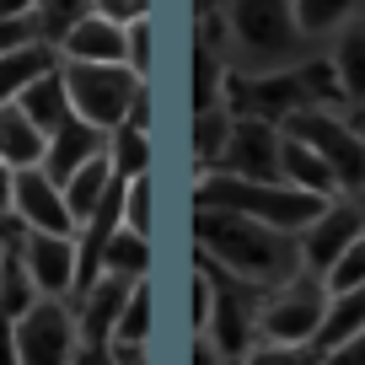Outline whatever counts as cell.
<instances>
[{
  "label": "cell",
  "mask_w": 365,
  "mask_h": 365,
  "mask_svg": "<svg viewBox=\"0 0 365 365\" xmlns=\"http://www.w3.org/2000/svg\"><path fill=\"white\" fill-rule=\"evenodd\" d=\"M194 252L258 290H279L307 274L301 269V242L290 231L242 220L231 210H194Z\"/></svg>",
  "instance_id": "6da1fadb"
},
{
  "label": "cell",
  "mask_w": 365,
  "mask_h": 365,
  "mask_svg": "<svg viewBox=\"0 0 365 365\" xmlns=\"http://www.w3.org/2000/svg\"><path fill=\"white\" fill-rule=\"evenodd\" d=\"M231 70L269 76V70L307 65V33L296 22V0H226Z\"/></svg>",
  "instance_id": "7a4b0ae2"
},
{
  "label": "cell",
  "mask_w": 365,
  "mask_h": 365,
  "mask_svg": "<svg viewBox=\"0 0 365 365\" xmlns=\"http://www.w3.org/2000/svg\"><path fill=\"white\" fill-rule=\"evenodd\" d=\"M328 205L333 199H317L307 188H290V182H247L231 172H205V182L194 188V210H231L242 220L290 231V237H301Z\"/></svg>",
  "instance_id": "3957f363"
},
{
  "label": "cell",
  "mask_w": 365,
  "mask_h": 365,
  "mask_svg": "<svg viewBox=\"0 0 365 365\" xmlns=\"http://www.w3.org/2000/svg\"><path fill=\"white\" fill-rule=\"evenodd\" d=\"M59 76H65V97L70 113L81 124L113 135L118 124H129V108L145 91V81L129 65H81V59H59Z\"/></svg>",
  "instance_id": "277c9868"
},
{
  "label": "cell",
  "mask_w": 365,
  "mask_h": 365,
  "mask_svg": "<svg viewBox=\"0 0 365 365\" xmlns=\"http://www.w3.org/2000/svg\"><path fill=\"white\" fill-rule=\"evenodd\" d=\"M11 344H16V365H70L81 344L76 301L38 296L22 317H11Z\"/></svg>",
  "instance_id": "5b68a950"
},
{
  "label": "cell",
  "mask_w": 365,
  "mask_h": 365,
  "mask_svg": "<svg viewBox=\"0 0 365 365\" xmlns=\"http://www.w3.org/2000/svg\"><path fill=\"white\" fill-rule=\"evenodd\" d=\"M279 129H285L290 140H307V145L339 172L344 194H365V140L354 135L333 108H301V113H290Z\"/></svg>",
  "instance_id": "8992f818"
},
{
  "label": "cell",
  "mask_w": 365,
  "mask_h": 365,
  "mask_svg": "<svg viewBox=\"0 0 365 365\" xmlns=\"http://www.w3.org/2000/svg\"><path fill=\"white\" fill-rule=\"evenodd\" d=\"M322 317H328V290H322L317 274H301L290 285L269 290L258 307V339L269 344H317L322 333Z\"/></svg>",
  "instance_id": "52a82bcc"
},
{
  "label": "cell",
  "mask_w": 365,
  "mask_h": 365,
  "mask_svg": "<svg viewBox=\"0 0 365 365\" xmlns=\"http://www.w3.org/2000/svg\"><path fill=\"white\" fill-rule=\"evenodd\" d=\"M279 150H285V129L279 124L237 118L215 172H231V178H247V182H279Z\"/></svg>",
  "instance_id": "ba28073f"
},
{
  "label": "cell",
  "mask_w": 365,
  "mask_h": 365,
  "mask_svg": "<svg viewBox=\"0 0 365 365\" xmlns=\"http://www.w3.org/2000/svg\"><path fill=\"white\" fill-rule=\"evenodd\" d=\"M11 215L22 231H48V237H76L65 188L48 178L43 167H22L11 172Z\"/></svg>",
  "instance_id": "9c48e42d"
},
{
  "label": "cell",
  "mask_w": 365,
  "mask_h": 365,
  "mask_svg": "<svg viewBox=\"0 0 365 365\" xmlns=\"http://www.w3.org/2000/svg\"><path fill=\"white\" fill-rule=\"evenodd\" d=\"M360 231H365V215L349 205V199H333V205H328V210H322V215L296 237V242H301V269L322 279V274L339 263V252L349 247Z\"/></svg>",
  "instance_id": "30bf717a"
},
{
  "label": "cell",
  "mask_w": 365,
  "mask_h": 365,
  "mask_svg": "<svg viewBox=\"0 0 365 365\" xmlns=\"http://www.w3.org/2000/svg\"><path fill=\"white\" fill-rule=\"evenodd\" d=\"M27 274H33L38 296L76 301V237H48V231H22L16 242Z\"/></svg>",
  "instance_id": "8fae6325"
},
{
  "label": "cell",
  "mask_w": 365,
  "mask_h": 365,
  "mask_svg": "<svg viewBox=\"0 0 365 365\" xmlns=\"http://www.w3.org/2000/svg\"><path fill=\"white\" fill-rule=\"evenodd\" d=\"M135 279H118V274H97V285L86 296H76V328L86 344H113V328H118V312H124Z\"/></svg>",
  "instance_id": "7c38bea8"
},
{
  "label": "cell",
  "mask_w": 365,
  "mask_h": 365,
  "mask_svg": "<svg viewBox=\"0 0 365 365\" xmlns=\"http://www.w3.org/2000/svg\"><path fill=\"white\" fill-rule=\"evenodd\" d=\"M103 150H108V135H103V129L81 124V118L70 113L65 124H59L54 135H48V150H43V172L59 182V188H65V178H70V172H76L81 161L103 156Z\"/></svg>",
  "instance_id": "4fadbf2b"
},
{
  "label": "cell",
  "mask_w": 365,
  "mask_h": 365,
  "mask_svg": "<svg viewBox=\"0 0 365 365\" xmlns=\"http://www.w3.org/2000/svg\"><path fill=\"white\" fill-rule=\"evenodd\" d=\"M124 54H129V33L103 22L97 11L86 22H76L59 43V59H81V65H124Z\"/></svg>",
  "instance_id": "5bb4252c"
},
{
  "label": "cell",
  "mask_w": 365,
  "mask_h": 365,
  "mask_svg": "<svg viewBox=\"0 0 365 365\" xmlns=\"http://www.w3.org/2000/svg\"><path fill=\"white\" fill-rule=\"evenodd\" d=\"M279 182L307 188V194H317V199H344L339 172H333L307 140H290V135H285V150H279Z\"/></svg>",
  "instance_id": "9a60e30c"
},
{
  "label": "cell",
  "mask_w": 365,
  "mask_h": 365,
  "mask_svg": "<svg viewBox=\"0 0 365 365\" xmlns=\"http://www.w3.org/2000/svg\"><path fill=\"white\" fill-rule=\"evenodd\" d=\"M48 70H59V48L43 43V38L11 48V54H0V108L16 103V97H22L38 76H48Z\"/></svg>",
  "instance_id": "2e32d148"
},
{
  "label": "cell",
  "mask_w": 365,
  "mask_h": 365,
  "mask_svg": "<svg viewBox=\"0 0 365 365\" xmlns=\"http://www.w3.org/2000/svg\"><path fill=\"white\" fill-rule=\"evenodd\" d=\"M43 150H48V135L22 113V108H16V103L0 108V161H6V167H11V172L43 167Z\"/></svg>",
  "instance_id": "e0dca14e"
},
{
  "label": "cell",
  "mask_w": 365,
  "mask_h": 365,
  "mask_svg": "<svg viewBox=\"0 0 365 365\" xmlns=\"http://www.w3.org/2000/svg\"><path fill=\"white\" fill-rule=\"evenodd\" d=\"M108 188H113V161H108V150H103V156H91V161H81V167L65 178V205H70L76 231L91 220V210L103 205Z\"/></svg>",
  "instance_id": "ac0fdd59"
},
{
  "label": "cell",
  "mask_w": 365,
  "mask_h": 365,
  "mask_svg": "<svg viewBox=\"0 0 365 365\" xmlns=\"http://www.w3.org/2000/svg\"><path fill=\"white\" fill-rule=\"evenodd\" d=\"M328 65L344 86V103H365V22H349V27L333 33Z\"/></svg>",
  "instance_id": "d6986e66"
},
{
  "label": "cell",
  "mask_w": 365,
  "mask_h": 365,
  "mask_svg": "<svg viewBox=\"0 0 365 365\" xmlns=\"http://www.w3.org/2000/svg\"><path fill=\"white\" fill-rule=\"evenodd\" d=\"M16 108H22V113L33 118L38 129H43V135H54V129H59V124H65V118H70L65 76H59V70H48V76H38L33 86H27L22 97H16Z\"/></svg>",
  "instance_id": "ffe728a7"
},
{
  "label": "cell",
  "mask_w": 365,
  "mask_h": 365,
  "mask_svg": "<svg viewBox=\"0 0 365 365\" xmlns=\"http://www.w3.org/2000/svg\"><path fill=\"white\" fill-rule=\"evenodd\" d=\"M365 328V285L344 290V296H328V317H322V333H317V354L339 349L344 339Z\"/></svg>",
  "instance_id": "44dd1931"
},
{
  "label": "cell",
  "mask_w": 365,
  "mask_h": 365,
  "mask_svg": "<svg viewBox=\"0 0 365 365\" xmlns=\"http://www.w3.org/2000/svg\"><path fill=\"white\" fill-rule=\"evenodd\" d=\"M231 124H237V113H231L226 103L199 108V113H194V161H199L205 172L220 167V156H226V140H231Z\"/></svg>",
  "instance_id": "7402d4cb"
},
{
  "label": "cell",
  "mask_w": 365,
  "mask_h": 365,
  "mask_svg": "<svg viewBox=\"0 0 365 365\" xmlns=\"http://www.w3.org/2000/svg\"><path fill=\"white\" fill-rule=\"evenodd\" d=\"M103 274H118V279H145L150 274V237L118 226L103 247Z\"/></svg>",
  "instance_id": "603a6c76"
},
{
  "label": "cell",
  "mask_w": 365,
  "mask_h": 365,
  "mask_svg": "<svg viewBox=\"0 0 365 365\" xmlns=\"http://www.w3.org/2000/svg\"><path fill=\"white\" fill-rule=\"evenodd\" d=\"M226 81H231V59L205 38V43L194 48V113L226 103Z\"/></svg>",
  "instance_id": "cb8c5ba5"
},
{
  "label": "cell",
  "mask_w": 365,
  "mask_h": 365,
  "mask_svg": "<svg viewBox=\"0 0 365 365\" xmlns=\"http://www.w3.org/2000/svg\"><path fill=\"white\" fill-rule=\"evenodd\" d=\"M354 11H360V0H296V22L307 33V43L312 38H333L339 27H349Z\"/></svg>",
  "instance_id": "d4e9b609"
},
{
  "label": "cell",
  "mask_w": 365,
  "mask_h": 365,
  "mask_svg": "<svg viewBox=\"0 0 365 365\" xmlns=\"http://www.w3.org/2000/svg\"><path fill=\"white\" fill-rule=\"evenodd\" d=\"M108 161H113V178L118 182L140 178V172L150 167V135H145V129H135V124H118L113 135H108Z\"/></svg>",
  "instance_id": "484cf974"
},
{
  "label": "cell",
  "mask_w": 365,
  "mask_h": 365,
  "mask_svg": "<svg viewBox=\"0 0 365 365\" xmlns=\"http://www.w3.org/2000/svg\"><path fill=\"white\" fill-rule=\"evenodd\" d=\"M145 333H150V274L135 279L124 312H118V328H113V344L118 349H145Z\"/></svg>",
  "instance_id": "4316f807"
},
{
  "label": "cell",
  "mask_w": 365,
  "mask_h": 365,
  "mask_svg": "<svg viewBox=\"0 0 365 365\" xmlns=\"http://www.w3.org/2000/svg\"><path fill=\"white\" fill-rule=\"evenodd\" d=\"M91 16V0H38V11H33V27H38V38L43 43H65V33L76 22H86Z\"/></svg>",
  "instance_id": "83f0119b"
},
{
  "label": "cell",
  "mask_w": 365,
  "mask_h": 365,
  "mask_svg": "<svg viewBox=\"0 0 365 365\" xmlns=\"http://www.w3.org/2000/svg\"><path fill=\"white\" fill-rule=\"evenodd\" d=\"M38 301V285H33V274H27V263H22V252H6V296H0V312L6 317H22L27 307Z\"/></svg>",
  "instance_id": "f1b7e54d"
},
{
  "label": "cell",
  "mask_w": 365,
  "mask_h": 365,
  "mask_svg": "<svg viewBox=\"0 0 365 365\" xmlns=\"http://www.w3.org/2000/svg\"><path fill=\"white\" fill-rule=\"evenodd\" d=\"M354 285H365V231L339 252V263L322 274V290H328V296H344V290H354Z\"/></svg>",
  "instance_id": "f546056e"
},
{
  "label": "cell",
  "mask_w": 365,
  "mask_h": 365,
  "mask_svg": "<svg viewBox=\"0 0 365 365\" xmlns=\"http://www.w3.org/2000/svg\"><path fill=\"white\" fill-rule=\"evenodd\" d=\"M242 365H322L317 344H269L252 339V349L242 354Z\"/></svg>",
  "instance_id": "4dcf8cb0"
},
{
  "label": "cell",
  "mask_w": 365,
  "mask_h": 365,
  "mask_svg": "<svg viewBox=\"0 0 365 365\" xmlns=\"http://www.w3.org/2000/svg\"><path fill=\"white\" fill-rule=\"evenodd\" d=\"M124 226L140 231V237H150V172H140V178L124 182Z\"/></svg>",
  "instance_id": "1f68e13d"
},
{
  "label": "cell",
  "mask_w": 365,
  "mask_h": 365,
  "mask_svg": "<svg viewBox=\"0 0 365 365\" xmlns=\"http://www.w3.org/2000/svg\"><path fill=\"white\" fill-rule=\"evenodd\" d=\"M215 317V290H210L205 269H194V285H188V333H210Z\"/></svg>",
  "instance_id": "d6a6232c"
},
{
  "label": "cell",
  "mask_w": 365,
  "mask_h": 365,
  "mask_svg": "<svg viewBox=\"0 0 365 365\" xmlns=\"http://www.w3.org/2000/svg\"><path fill=\"white\" fill-rule=\"evenodd\" d=\"M91 11L113 27H135V22L150 16V0H91Z\"/></svg>",
  "instance_id": "836d02e7"
},
{
  "label": "cell",
  "mask_w": 365,
  "mask_h": 365,
  "mask_svg": "<svg viewBox=\"0 0 365 365\" xmlns=\"http://www.w3.org/2000/svg\"><path fill=\"white\" fill-rule=\"evenodd\" d=\"M129 33V54H124V65L135 70L140 81H145V70H150V16L145 22H135V27H124Z\"/></svg>",
  "instance_id": "e575fe53"
},
{
  "label": "cell",
  "mask_w": 365,
  "mask_h": 365,
  "mask_svg": "<svg viewBox=\"0 0 365 365\" xmlns=\"http://www.w3.org/2000/svg\"><path fill=\"white\" fill-rule=\"evenodd\" d=\"M322 365H365V328L354 333V339H344L339 349L322 354Z\"/></svg>",
  "instance_id": "d590c367"
},
{
  "label": "cell",
  "mask_w": 365,
  "mask_h": 365,
  "mask_svg": "<svg viewBox=\"0 0 365 365\" xmlns=\"http://www.w3.org/2000/svg\"><path fill=\"white\" fill-rule=\"evenodd\" d=\"M70 365H118V349L113 344H76V354H70Z\"/></svg>",
  "instance_id": "8d00e7d4"
},
{
  "label": "cell",
  "mask_w": 365,
  "mask_h": 365,
  "mask_svg": "<svg viewBox=\"0 0 365 365\" xmlns=\"http://www.w3.org/2000/svg\"><path fill=\"white\" fill-rule=\"evenodd\" d=\"M33 38H38V27H33V22H0V54H11V48L33 43Z\"/></svg>",
  "instance_id": "74e56055"
},
{
  "label": "cell",
  "mask_w": 365,
  "mask_h": 365,
  "mask_svg": "<svg viewBox=\"0 0 365 365\" xmlns=\"http://www.w3.org/2000/svg\"><path fill=\"white\" fill-rule=\"evenodd\" d=\"M188 365H237V360H226V354L215 349V339L194 333V349H188Z\"/></svg>",
  "instance_id": "f35d334b"
},
{
  "label": "cell",
  "mask_w": 365,
  "mask_h": 365,
  "mask_svg": "<svg viewBox=\"0 0 365 365\" xmlns=\"http://www.w3.org/2000/svg\"><path fill=\"white\" fill-rule=\"evenodd\" d=\"M38 0H0V22H33Z\"/></svg>",
  "instance_id": "ab89813d"
},
{
  "label": "cell",
  "mask_w": 365,
  "mask_h": 365,
  "mask_svg": "<svg viewBox=\"0 0 365 365\" xmlns=\"http://www.w3.org/2000/svg\"><path fill=\"white\" fill-rule=\"evenodd\" d=\"M0 365H16V344H11V317L0 312Z\"/></svg>",
  "instance_id": "60d3db41"
},
{
  "label": "cell",
  "mask_w": 365,
  "mask_h": 365,
  "mask_svg": "<svg viewBox=\"0 0 365 365\" xmlns=\"http://www.w3.org/2000/svg\"><path fill=\"white\" fill-rule=\"evenodd\" d=\"M129 124H135V129H150V97H145V91H140L135 108H129Z\"/></svg>",
  "instance_id": "b9f144b4"
},
{
  "label": "cell",
  "mask_w": 365,
  "mask_h": 365,
  "mask_svg": "<svg viewBox=\"0 0 365 365\" xmlns=\"http://www.w3.org/2000/svg\"><path fill=\"white\" fill-rule=\"evenodd\" d=\"M0 215H11V167L0 161Z\"/></svg>",
  "instance_id": "7bdbcfd3"
},
{
  "label": "cell",
  "mask_w": 365,
  "mask_h": 365,
  "mask_svg": "<svg viewBox=\"0 0 365 365\" xmlns=\"http://www.w3.org/2000/svg\"><path fill=\"white\" fill-rule=\"evenodd\" d=\"M6 252L11 247H0V296H6Z\"/></svg>",
  "instance_id": "ee69618b"
}]
</instances>
